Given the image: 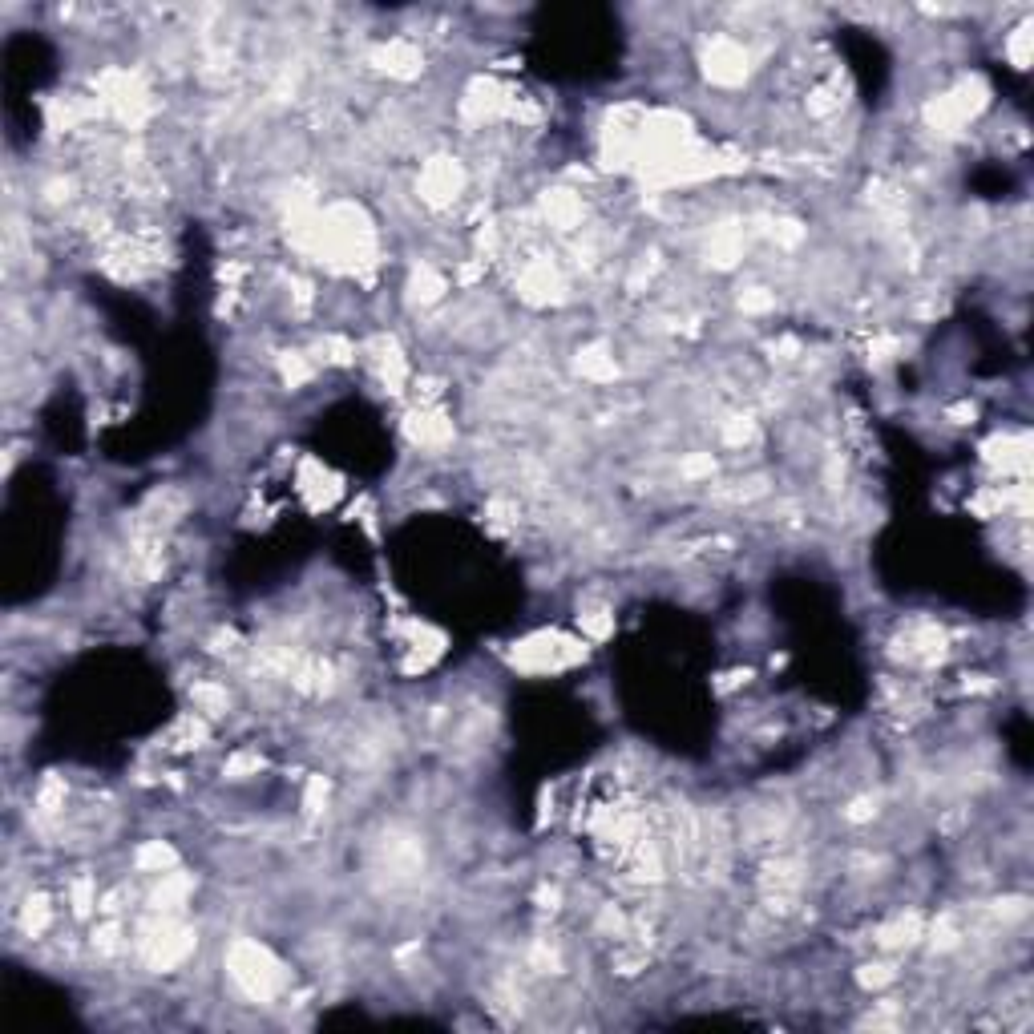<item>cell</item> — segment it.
<instances>
[{
  "label": "cell",
  "instance_id": "6da1fadb",
  "mask_svg": "<svg viewBox=\"0 0 1034 1034\" xmlns=\"http://www.w3.org/2000/svg\"><path fill=\"white\" fill-rule=\"evenodd\" d=\"M465 182H469L465 166H461L457 158H445V154H441V158H429V162L421 166L417 194H421V202H429V206H449L453 198H461Z\"/></svg>",
  "mask_w": 1034,
  "mask_h": 1034
},
{
  "label": "cell",
  "instance_id": "3957f363",
  "mask_svg": "<svg viewBox=\"0 0 1034 1034\" xmlns=\"http://www.w3.org/2000/svg\"><path fill=\"white\" fill-rule=\"evenodd\" d=\"M174 865H178V853H174L166 841H146V845H138V853H134V869L146 873V877H162V873H170Z\"/></svg>",
  "mask_w": 1034,
  "mask_h": 1034
},
{
  "label": "cell",
  "instance_id": "277c9868",
  "mask_svg": "<svg viewBox=\"0 0 1034 1034\" xmlns=\"http://www.w3.org/2000/svg\"><path fill=\"white\" fill-rule=\"evenodd\" d=\"M901 978V970L893 966V962H885V958H877V962H865L861 970H857V982L865 986V990H885V986H893Z\"/></svg>",
  "mask_w": 1034,
  "mask_h": 1034
},
{
  "label": "cell",
  "instance_id": "7a4b0ae2",
  "mask_svg": "<svg viewBox=\"0 0 1034 1034\" xmlns=\"http://www.w3.org/2000/svg\"><path fill=\"white\" fill-rule=\"evenodd\" d=\"M17 909V925H21V934L25 938H45L49 929H53V901L45 897V893H37V889H29L25 893V901L21 905H13Z\"/></svg>",
  "mask_w": 1034,
  "mask_h": 1034
},
{
  "label": "cell",
  "instance_id": "5b68a950",
  "mask_svg": "<svg viewBox=\"0 0 1034 1034\" xmlns=\"http://www.w3.org/2000/svg\"><path fill=\"white\" fill-rule=\"evenodd\" d=\"M1026 41H1030L1026 25H1022V29H1014V41H1010V57H1014V65H1018V69H1026Z\"/></svg>",
  "mask_w": 1034,
  "mask_h": 1034
}]
</instances>
